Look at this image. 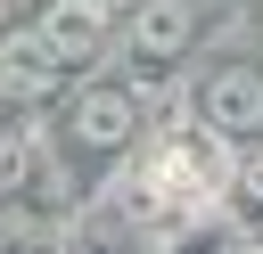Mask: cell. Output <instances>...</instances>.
<instances>
[{"label":"cell","instance_id":"cell-3","mask_svg":"<svg viewBox=\"0 0 263 254\" xmlns=\"http://www.w3.org/2000/svg\"><path fill=\"white\" fill-rule=\"evenodd\" d=\"M107 33H115V16H107L99 0H58V8H41V25H33V41L49 49L58 74H82V66L107 49Z\"/></svg>","mask_w":263,"mask_h":254},{"label":"cell","instance_id":"cell-8","mask_svg":"<svg viewBox=\"0 0 263 254\" xmlns=\"http://www.w3.org/2000/svg\"><path fill=\"white\" fill-rule=\"evenodd\" d=\"M214 254H263V238L255 229H230V238H214Z\"/></svg>","mask_w":263,"mask_h":254},{"label":"cell","instance_id":"cell-9","mask_svg":"<svg viewBox=\"0 0 263 254\" xmlns=\"http://www.w3.org/2000/svg\"><path fill=\"white\" fill-rule=\"evenodd\" d=\"M164 254H197V246H164Z\"/></svg>","mask_w":263,"mask_h":254},{"label":"cell","instance_id":"cell-7","mask_svg":"<svg viewBox=\"0 0 263 254\" xmlns=\"http://www.w3.org/2000/svg\"><path fill=\"white\" fill-rule=\"evenodd\" d=\"M230 180H238V197H247V205H263V147H247Z\"/></svg>","mask_w":263,"mask_h":254},{"label":"cell","instance_id":"cell-5","mask_svg":"<svg viewBox=\"0 0 263 254\" xmlns=\"http://www.w3.org/2000/svg\"><path fill=\"white\" fill-rule=\"evenodd\" d=\"M66 74L49 66V49L33 41V33H16L8 49H0V98H41V90H58Z\"/></svg>","mask_w":263,"mask_h":254},{"label":"cell","instance_id":"cell-2","mask_svg":"<svg viewBox=\"0 0 263 254\" xmlns=\"http://www.w3.org/2000/svg\"><path fill=\"white\" fill-rule=\"evenodd\" d=\"M197 115H205V131H222V139H263V66H247V57L214 66V74L197 82Z\"/></svg>","mask_w":263,"mask_h":254},{"label":"cell","instance_id":"cell-4","mask_svg":"<svg viewBox=\"0 0 263 254\" xmlns=\"http://www.w3.org/2000/svg\"><path fill=\"white\" fill-rule=\"evenodd\" d=\"M123 41H132V57L173 66V57L197 41V0H140V8L123 16Z\"/></svg>","mask_w":263,"mask_h":254},{"label":"cell","instance_id":"cell-6","mask_svg":"<svg viewBox=\"0 0 263 254\" xmlns=\"http://www.w3.org/2000/svg\"><path fill=\"white\" fill-rule=\"evenodd\" d=\"M25 172H33L25 139H16V131H0V197H8V188H25Z\"/></svg>","mask_w":263,"mask_h":254},{"label":"cell","instance_id":"cell-1","mask_svg":"<svg viewBox=\"0 0 263 254\" xmlns=\"http://www.w3.org/2000/svg\"><path fill=\"white\" fill-rule=\"evenodd\" d=\"M132 131H140V98H132L123 82H82V90L66 98V139H74V147L115 156V147H132Z\"/></svg>","mask_w":263,"mask_h":254}]
</instances>
